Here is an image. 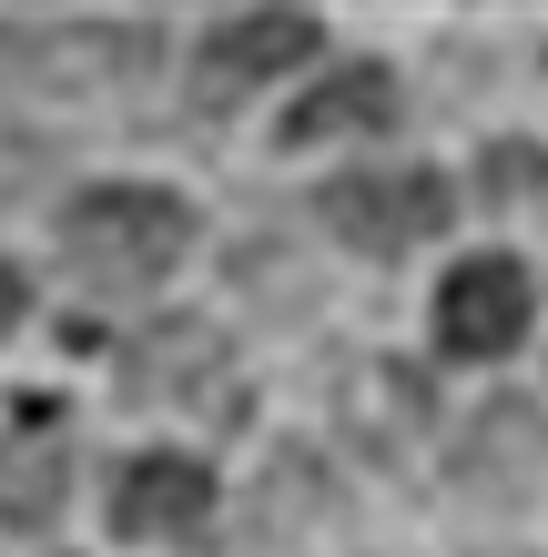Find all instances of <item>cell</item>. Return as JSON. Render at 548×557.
Here are the masks:
<instances>
[{"instance_id": "cell-1", "label": "cell", "mask_w": 548, "mask_h": 557, "mask_svg": "<svg viewBox=\"0 0 548 557\" xmlns=\"http://www.w3.org/2000/svg\"><path fill=\"white\" fill-rule=\"evenodd\" d=\"M193 244V213L173 203L163 183H102L61 213V264H72L92 294H143L183 264Z\"/></svg>"}, {"instance_id": "cell-2", "label": "cell", "mask_w": 548, "mask_h": 557, "mask_svg": "<svg viewBox=\"0 0 548 557\" xmlns=\"http://www.w3.org/2000/svg\"><path fill=\"white\" fill-rule=\"evenodd\" d=\"M326 223L356 253H406V244H427L447 223V183L437 173H345L326 193Z\"/></svg>"}, {"instance_id": "cell-3", "label": "cell", "mask_w": 548, "mask_h": 557, "mask_svg": "<svg viewBox=\"0 0 548 557\" xmlns=\"http://www.w3.org/2000/svg\"><path fill=\"white\" fill-rule=\"evenodd\" d=\"M519 335H528V274L508 253H467L437 284V345L447 355H508Z\"/></svg>"}, {"instance_id": "cell-4", "label": "cell", "mask_w": 548, "mask_h": 557, "mask_svg": "<svg viewBox=\"0 0 548 557\" xmlns=\"http://www.w3.org/2000/svg\"><path fill=\"white\" fill-rule=\"evenodd\" d=\"M315 41H326L315 11H234V21H214L204 41H193V72H204V91L223 102V91H244V82L284 72V61H305Z\"/></svg>"}, {"instance_id": "cell-5", "label": "cell", "mask_w": 548, "mask_h": 557, "mask_svg": "<svg viewBox=\"0 0 548 557\" xmlns=\"http://www.w3.org/2000/svg\"><path fill=\"white\" fill-rule=\"evenodd\" d=\"M214 517V476L193 456H133L112 476V528L122 537H193Z\"/></svg>"}, {"instance_id": "cell-6", "label": "cell", "mask_w": 548, "mask_h": 557, "mask_svg": "<svg viewBox=\"0 0 548 557\" xmlns=\"http://www.w3.org/2000/svg\"><path fill=\"white\" fill-rule=\"evenodd\" d=\"M386 122H397V82H386L376 61H356V72L315 82L275 133H284V143H336V133H386Z\"/></svg>"}, {"instance_id": "cell-7", "label": "cell", "mask_w": 548, "mask_h": 557, "mask_svg": "<svg viewBox=\"0 0 548 557\" xmlns=\"http://www.w3.org/2000/svg\"><path fill=\"white\" fill-rule=\"evenodd\" d=\"M61 507V446H11L0 456V517L11 528H41Z\"/></svg>"}, {"instance_id": "cell-8", "label": "cell", "mask_w": 548, "mask_h": 557, "mask_svg": "<svg viewBox=\"0 0 548 557\" xmlns=\"http://www.w3.org/2000/svg\"><path fill=\"white\" fill-rule=\"evenodd\" d=\"M21 305H31V294H21V264H11V253H0V335H11V324H21Z\"/></svg>"}]
</instances>
